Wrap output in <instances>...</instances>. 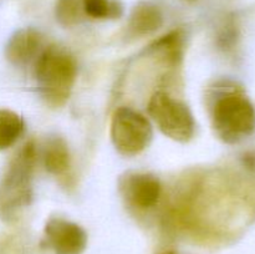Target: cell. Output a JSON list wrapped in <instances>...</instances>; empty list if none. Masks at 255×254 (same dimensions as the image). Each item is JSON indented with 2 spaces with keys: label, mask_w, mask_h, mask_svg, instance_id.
Instances as JSON below:
<instances>
[{
  "label": "cell",
  "mask_w": 255,
  "mask_h": 254,
  "mask_svg": "<svg viewBox=\"0 0 255 254\" xmlns=\"http://www.w3.org/2000/svg\"><path fill=\"white\" fill-rule=\"evenodd\" d=\"M77 67L74 57L59 46L47 47L37 59L35 77L39 94L50 107L64 106L76 81Z\"/></svg>",
  "instance_id": "6da1fadb"
},
{
  "label": "cell",
  "mask_w": 255,
  "mask_h": 254,
  "mask_svg": "<svg viewBox=\"0 0 255 254\" xmlns=\"http://www.w3.org/2000/svg\"><path fill=\"white\" fill-rule=\"evenodd\" d=\"M212 126L217 136L236 144L255 132V107L238 87L222 92L212 107Z\"/></svg>",
  "instance_id": "7a4b0ae2"
},
{
  "label": "cell",
  "mask_w": 255,
  "mask_h": 254,
  "mask_svg": "<svg viewBox=\"0 0 255 254\" xmlns=\"http://www.w3.org/2000/svg\"><path fill=\"white\" fill-rule=\"evenodd\" d=\"M35 146L29 142L14 157L0 186V216L11 219L31 201V177L35 163Z\"/></svg>",
  "instance_id": "3957f363"
},
{
  "label": "cell",
  "mask_w": 255,
  "mask_h": 254,
  "mask_svg": "<svg viewBox=\"0 0 255 254\" xmlns=\"http://www.w3.org/2000/svg\"><path fill=\"white\" fill-rule=\"evenodd\" d=\"M149 116L164 136L181 143L191 141L196 122L189 107L164 91H156L148 101Z\"/></svg>",
  "instance_id": "277c9868"
},
{
  "label": "cell",
  "mask_w": 255,
  "mask_h": 254,
  "mask_svg": "<svg viewBox=\"0 0 255 254\" xmlns=\"http://www.w3.org/2000/svg\"><path fill=\"white\" fill-rule=\"evenodd\" d=\"M110 134L119 153L133 157L149 146L153 129L146 116L129 107H120L112 115Z\"/></svg>",
  "instance_id": "5b68a950"
},
{
  "label": "cell",
  "mask_w": 255,
  "mask_h": 254,
  "mask_svg": "<svg viewBox=\"0 0 255 254\" xmlns=\"http://www.w3.org/2000/svg\"><path fill=\"white\" fill-rule=\"evenodd\" d=\"M47 246L55 254H82L87 246V234L79 224L62 218H50L45 224Z\"/></svg>",
  "instance_id": "8992f818"
},
{
  "label": "cell",
  "mask_w": 255,
  "mask_h": 254,
  "mask_svg": "<svg viewBox=\"0 0 255 254\" xmlns=\"http://www.w3.org/2000/svg\"><path fill=\"white\" fill-rule=\"evenodd\" d=\"M120 191L127 203L138 209L156 206L162 186L157 177L148 173H127L120 181Z\"/></svg>",
  "instance_id": "52a82bcc"
},
{
  "label": "cell",
  "mask_w": 255,
  "mask_h": 254,
  "mask_svg": "<svg viewBox=\"0 0 255 254\" xmlns=\"http://www.w3.org/2000/svg\"><path fill=\"white\" fill-rule=\"evenodd\" d=\"M41 36L34 29H21L15 32L6 45V57L11 64L22 66L36 55Z\"/></svg>",
  "instance_id": "ba28073f"
},
{
  "label": "cell",
  "mask_w": 255,
  "mask_h": 254,
  "mask_svg": "<svg viewBox=\"0 0 255 254\" xmlns=\"http://www.w3.org/2000/svg\"><path fill=\"white\" fill-rule=\"evenodd\" d=\"M162 25V15L156 6L141 4L133 10L129 19V31L133 36H143L156 31Z\"/></svg>",
  "instance_id": "9c48e42d"
},
{
  "label": "cell",
  "mask_w": 255,
  "mask_h": 254,
  "mask_svg": "<svg viewBox=\"0 0 255 254\" xmlns=\"http://www.w3.org/2000/svg\"><path fill=\"white\" fill-rule=\"evenodd\" d=\"M154 55L163 60L164 64L176 66L183 56V35L181 31H172L159 39L152 46Z\"/></svg>",
  "instance_id": "30bf717a"
},
{
  "label": "cell",
  "mask_w": 255,
  "mask_h": 254,
  "mask_svg": "<svg viewBox=\"0 0 255 254\" xmlns=\"http://www.w3.org/2000/svg\"><path fill=\"white\" fill-rule=\"evenodd\" d=\"M45 167L52 174H64L70 167V153L66 143L61 138H54L46 144L44 153Z\"/></svg>",
  "instance_id": "8fae6325"
},
{
  "label": "cell",
  "mask_w": 255,
  "mask_h": 254,
  "mask_svg": "<svg viewBox=\"0 0 255 254\" xmlns=\"http://www.w3.org/2000/svg\"><path fill=\"white\" fill-rule=\"evenodd\" d=\"M24 131V121L14 111L0 109V151L11 147Z\"/></svg>",
  "instance_id": "7c38bea8"
},
{
  "label": "cell",
  "mask_w": 255,
  "mask_h": 254,
  "mask_svg": "<svg viewBox=\"0 0 255 254\" xmlns=\"http://www.w3.org/2000/svg\"><path fill=\"white\" fill-rule=\"evenodd\" d=\"M84 9L94 19L117 17L122 12L121 5L110 0H84Z\"/></svg>",
  "instance_id": "4fadbf2b"
},
{
  "label": "cell",
  "mask_w": 255,
  "mask_h": 254,
  "mask_svg": "<svg viewBox=\"0 0 255 254\" xmlns=\"http://www.w3.org/2000/svg\"><path fill=\"white\" fill-rule=\"evenodd\" d=\"M56 14L62 24H74L79 15V4L76 0H60L57 4Z\"/></svg>",
  "instance_id": "5bb4252c"
}]
</instances>
